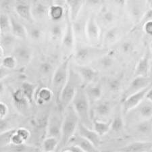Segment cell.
<instances>
[{"label":"cell","instance_id":"obj_1","mask_svg":"<svg viewBox=\"0 0 152 152\" xmlns=\"http://www.w3.org/2000/svg\"><path fill=\"white\" fill-rule=\"evenodd\" d=\"M107 53L108 50L102 47H96L88 43H77L72 59L75 64L77 65H90Z\"/></svg>","mask_w":152,"mask_h":152},{"label":"cell","instance_id":"obj_2","mask_svg":"<svg viewBox=\"0 0 152 152\" xmlns=\"http://www.w3.org/2000/svg\"><path fill=\"white\" fill-rule=\"evenodd\" d=\"M80 119L72 105L68 106L64 112V120L62 127V135L58 150L62 151L66 148L68 143L77 131Z\"/></svg>","mask_w":152,"mask_h":152},{"label":"cell","instance_id":"obj_3","mask_svg":"<svg viewBox=\"0 0 152 152\" xmlns=\"http://www.w3.org/2000/svg\"><path fill=\"white\" fill-rule=\"evenodd\" d=\"M82 87H83V84L81 78L70 64L69 77L66 84L61 93L60 102L58 105V108L64 112V110L72 104L77 91Z\"/></svg>","mask_w":152,"mask_h":152},{"label":"cell","instance_id":"obj_4","mask_svg":"<svg viewBox=\"0 0 152 152\" xmlns=\"http://www.w3.org/2000/svg\"><path fill=\"white\" fill-rule=\"evenodd\" d=\"M71 105L77 112L80 119V122L88 128L93 129L91 106L84 87H80L77 91Z\"/></svg>","mask_w":152,"mask_h":152},{"label":"cell","instance_id":"obj_5","mask_svg":"<svg viewBox=\"0 0 152 152\" xmlns=\"http://www.w3.org/2000/svg\"><path fill=\"white\" fill-rule=\"evenodd\" d=\"M71 59H72V55L66 57L64 60L56 68L51 78V90L54 94L57 105L60 102L61 93L66 84L69 77Z\"/></svg>","mask_w":152,"mask_h":152},{"label":"cell","instance_id":"obj_6","mask_svg":"<svg viewBox=\"0 0 152 152\" xmlns=\"http://www.w3.org/2000/svg\"><path fill=\"white\" fill-rule=\"evenodd\" d=\"M86 37L88 44L100 47L99 45L102 43V40L101 26L94 13L90 14L88 18L86 27Z\"/></svg>","mask_w":152,"mask_h":152},{"label":"cell","instance_id":"obj_7","mask_svg":"<svg viewBox=\"0 0 152 152\" xmlns=\"http://www.w3.org/2000/svg\"><path fill=\"white\" fill-rule=\"evenodd\" d=\"M66 23V28L64 35L62 43H61V47L66 57L70 56L74 53L75 46H76V38L73 29L72 22L70 18L68 10L66 6V11L65 16Z\"/></svg>","mask_w":152,"mask_h":152},{"label":"cell","instance_id":"obj_8","mask_svg":"<svg viewBox=\"0 0 152 152\" xmlns=\"http://www.w3.org/2000/svg\"><path fill=\"white\" fill-rule=\"evenodd\" d=\"M64 120V112L58 107V110L49 115L46 137H52L60 141Z\"/></svg>","mask_w":152,"mask_h":152},{"label":"cell","instance_id":"obj_9","mask_svg":"<svg viewBox=\"0 0 152 152\" xmlns=\"http://www.w3.org/2000/svg\"><path fill=\"white\" fill-rule=\"evenodd\" d=\"M72 67L81 78L83 87L92 83H97L99 72L90 65L80 66L75 64L74 65H72Z\"/></svg>","mask_w":152,"mask_h":152},{"label":"cell","instance_id":"obj_10","mask_svg":"<svg viewBox=\"0 0 152 152\" xmlns=\"http://www.w3.org/2000/svg\"><path fill=\"white\" fill-rule=\"evenodd\" d=\"M12 56L16 58L18 65L24 66L28 65L33 59V50L26 44L18 43L12 51Z\"/></svg>","mask_w":152,"mask_h":152},{"label":"cell","instance_id":"obj_11","mask_svg":"<svg viewBox=\"0 0 152 152\" xmlns=\"http://www.w3.org/2000/svg\"><path fill=\"white\" fill-rule=\"evenodd\" d=\"M152 85L151 79L149 77H135L132 81L130 83L127 89L125 90L122 96V102L126 99L127 97L131 96V95L141 91L149 86Z\"/></svg>","mask_w":152,"mask_h":152},{"label":"cell","instance_id":"obj_12","mask_svg":"<svg viewBox=\"0 0 152 152\" xmlns=\"http://www.w3.org/2000/svg\"><path fill=\"white\" fill-rule=\"evenodd\" d=\"M89 15L88 16L85 12H81L77 19L72 23L73 29L76 38V43H87L86 37V27Z\"/></svg>","mask_w":152,"mask_h":152},{"label":"cell","instance_id":"obj_13","mask_svg":"<svg viewBox=\"0 0 152 152\" xmlns=\"http://www.w3.org/2000/svg\"><path fill=\"white\" fill-rule=\"evenodd\" d=\"M151 86L152 85L141 91L131 95V96H129L126 99H124V101H122V112H123V114H126L131 112V110L137 108L143 102L144 99H145L147 93H148Z\"/></svg>","mask_w":152,"mask_h":152},{"label":"cell","instance_id":"obj_14","mask_svg":"<svg viewBox=\"0 0 152 152\" xmlns=\"http://www.w3.org/2000/svg\"><path fill=\"white\" fill-rule=\"evenodd\" d=\"M31 12L34 21L40 23L49 18V12L51 5L44 1H32Z\"/></svg>","mask_w":152,"mask_h":152},{"label":"cell","instance_id":"obj_15","mask_svg":"<svg viewBox=\"0 0 152 152\" xmlns=\"http://www.w3.org/2000/svg\"><path fill=\"white\" fill-rule=\"evenodd\" d=\"M93 106L94 108L91 109L92 120L96 119L104 121V118H107L112 112V104L107 100L100 99Z\"/></svg>","mask_w":152,"mask_h":152},{"label":"cell","instance_id":"obj_16","mask_svg":"<svg viewBox=\"0 0 152 152\" xmlns=\"http://www.w3.org/2000/svg\"><path fill=\"white\" fill-rule=\"evenodd\" d=\"M14 10L19 18L28 24H33L34 21L31 12V2L27 1H16L14 2Z\"/></svg>","mask_w":152,"mask_h":152},{"label":"cell","instance_id":"obj_17","mask_svg":"<svg viewBox=\"0 0 152 152\" xmlns=\"http://www.w3.org/2000/svg\"><path fill=\"white\" fill-rule=\"evenodd\" d=\"M100 26L112 27V24L116 21V16L113 10H112L106 5L101 6L96 16Z\"/></svg>","mask_w":152,"mask_h":152},{"label":"cell","instance_id":"obj_18","mask_svg":"<svg viewBox=\"0 0 152 152\" xmlns=\"http://www.w3.org/2000/svg\"><path fill=\"white\" fill-rule=\"evenodd\" d=\"M66 28V23L65 18L64 22L63 20L60 22H53L48 31V35L51 41L56 43H62Z\"/></svg>","mask_w":152,"mask_h":152},{"label":"cell","instance_id":"obj_19","mask_svg":"<svg viewBox=\"0 0 152 152\" xmlns=\"http://www.w3.org/2000/svg\"><path fill=\"white\" fill-rule=\"evenodd\" d=\"M66 11V1H54L50 8L49 18L52 22L62 21V18H65Z\"/></svg>","mask_w":152,"mask_h":152},{"label":"cell","instance_id":"obj_20","mask_svg":"<svg viewBox=\"0 0 152 152\" xmlns=\"http://www.w3.org/2000/svg\"><path fill=\"white\" fill-rule=\"evenodd\" d=\"M77 132L80 136L84 137L85 139H87L91 143L94 144L97 148H99L100 145H101V137L94 129L88 128L87 126L82 124L80 122L78 126Z\"/></svg>","mask_w":152,"mask_h":152},{"label":"cell","instance_id":"obj_21","mask_svg":"<svg viewBox=\"0 0 152 152\" xmlns=\"http://www.w3.org/2000/svg\"><path fill=\"white\" fill-rule=\"evenodd\" d=\"M69 145L77 146L85 152H101L94 144L80 136L79 134L77 133V132L70 139L67 146Z\"/></svg>","mask_w":152,"mask_h":152},{"label":"cell","instance_id":"obj_22","mask_svg":"<svg viewBox=\"0 0 152 152\" xmlns=\"http://www.w3.org/2000/svg\"><path fill=\"white\" fill-rule=\"evenodd\" d=\"M84 89L91 107L101 99L103 94V88L100 83H92L86 86Z\"/></svg>","mask_w":152,"mask_h":152},{"label":"cell","instance_id":"obj_23","mask_svg":"<svg viewBox=\"0 0 152 152\" xmlns=\"http://www.w3.org/2000/svg\"><path fill=\"white\" fill-rule=\"evenodd\" d=\"M11 22V33L18 40L28 39V33L25 24L16 19L14 16H10Z\"/></svg>","mask_w":152,"mask_h":152},{"label":"cell","instance_id":"obj_24","mask_svg":"<svg viewBox=\"0 0 152 152\" xmlns=\"http://www.w3.org/2000/svg\"><path fill=\"white\" fill-rule=\"evenodd\" d=\"M152 149L151 141H134L120 148L118 152H150Z\"/></svg>","mask_w":152,"mask_h":152},{"label":"cell","instance_id":"obj_25","mask_svg":"<svg viewBox=\"0 0 152 152\" xmlns=\"http://www.w3.org/2000/svg\"><path fill=\"white\" fill-rule=\"evenodd\" d=\"M121 33L119 28L117 26H112L107 28L102 36V47L106 49L108 46L116 43L121 36Z\"/></svg>","mask_w":152,"mask_h":152},{"label":"cell","instance_id":"obj_26","mask_svg":"<svg viewBox=\"0 0 152 152\" xmlns=\"http://www.w3.org/2000/svg\"><path fill=\"white\" fill-rule=\"evenodd\" d=\"M67 8L68 10L70 18L71 21L75 22L77 19L78 16L81 13L85 4V1L79 0H67L66 1Z\"/></svg>","mask_w":152,"mask_h":152},{"label":"cell","instance_id":"obj_27","mask_svg":"<svg viewBox=\"0 0 152 152\" xmlns=\"http://www.w3.org/2000/svg\"><path fill=\"white\" fill-rule=\"evenodd\" d=\"M114 64V60L109 52L106 54L102 56L101 58L97 59L95 62H93L92 67L94 68L98 72L99 71L107 70L113 66Z\"/></svg>","mask_w":152,"mask_h":152},{"label":"cell","instance_id":"obj_28","mask_svg":"<svg viewBox=\"0 0 152 152\" xmlns=\"http://www.w3.org/2000/svg\"><path fill=\"white\" fill-rule=\"evenodd\" d=\"M27 30L28 38L34 42L40 43L45 38V32L43 29L37 24H28L25 25Z\"/></svg>","mask_w":152,"mask_h":152},{"label":"cell","instance_id":"obj_29","mask_svg":"<svg viewBox=\"0 0 152 152\" xmlns=\"http://www.w3.org/2000/svg\"><path fill=\"white\" fill-rule=\"evenodd\" d=\"M54 97L51 89L48 87H41L37 89L35 95V102L38 105H44L50 102Z\"/></svg>","mask_w":152,"mask_h":152},{"label":"cell","instance_id":"obj_30","mask_svg":"<svg viewBox=\"0 0 152 152\" xmlns=\"http://www.w3.org/2000/svg\"><path fill=\"white\" fill-rule=\"evenodd\" d=\"M17 40L18 39L16 38L12 33L1 34V47L6 56V51L11 52L12 53L14 48L17 45Z\"/></svg>","mask_w":152,"mask_h":152},{"label":"cell","instance_id":"obj_31","mask_svg":"<svg viewBox=\"0 0 152 152\" xmlns=\"http://www.w3.org/2000/svg\"><path fill=\"white\" fill-rule=\"evenodd\" d=\"M41 149L35 146L27 145L26 143L20 145L10 144L1 148V152H40Z\"/></svg>","mask_w":152,"mask_h":152},{"label":"cell","instance_id":"obj_32","mask_svg":"<svg viewBox=\"0 0 152 152\" xmlns=\"http://www.w3.org/2000/svg\"><path fill=\"white\" fill-rule=\"evenodd\" d=\"M149 70V56L148 52L143 57H142L137 62L135 70H134V77H148Z\"/></svg>","mask_w":152,"mask_h":152},{"label":"cell","instance_id":"obj_33","mask_svg":"<svg viewBox=\"0 0 152 152\" xmlns=\"http://www.w3.org/2000/svg\"><path fill=\"white\" fill-rule=\"evenodd\" d=\"M12 97L14 105L19 110H26L28 105L30 104L20 88L13 92Z\"/></svg>","mask_w":152,"mask_h":152},{"label":"cell","instance_id":"obj_34","mask_svg":"<svg viewBox=\"0 0 152 152\" xmlns=\"http://www.w3.org/2000/svg\"><path fill=\"white\" fill-rule=\"evenodd\" d=\"M112 119L107 121H98L93 119V129L99 134L100 137L105 135L111 130Z\"/></svg>","mask_w":152,"mask_h":152},{"label":"cell","instance_id":"obj_35","mask_svg":"<svg viewBox=\"0 0 152 152\" xmlns=\"http://www.w3.org/2000/svg\"><path fill=\"white\" fill-rule=\"evenodd\" d=\"M20 89L23 91L29 104H32L33 102H35V93L38 89L37 85L30 82H23Z\"/></svg>","mask_w":152,"mask_h":152},{"label":"cell","instance_id":"obj_36","mask_svg":"<svg viewBox=\"0 0 152 152\" xmlns=\"http://www.w3.org/2000/svg\"><path fill=\"white\" fill-rule=\"evenodd\" d=\"M60 141L52 137H46L41 143V149L43 152L56 151L58 149Z\"/></svg>","mask_w":152,"mask_h":152},{"label":"cell","instance_id":"obj_37","mask_svg":"<svg viewBox=\"0 0 152 152\" xmlns=\"http://www.w3.org/2000/svg\"><path fill=\"white\" fill-rule=\"evenodd\" d=\"M137 108L142 121L152 118V103L143 102Z\"/></svg>","mask_w":152,"mask_h":152},{"label":"cell","instance_id":"obj_38","mask_svg":"<svg viewBox=\"0 0 152 152\" xmlns=\"http://www.w3.org/2000/svg\"><path fill=\"white\" fill-rule=\"evenodd\" d=\"M136 130L139 133L143 135L149 136L152 134V118L144 120L136 125Z\"/></svg>","mask_w":152,"mask_h":152},{"label":"cell","instance_id":"obj_39","mask_svg":"<svg viewBox=\"0 0 152 152\" xmlns=\"http://www.w3.org/2000/svg\"><path fill=\"white\" fill-rule=\"evenodd\" d=\"M0 31L1 34L11 33V22L8 14L1 12L0 14Z\"/></svg>","mask_w":152,"mask_h":152},{"label":"cell","instance_id":"obj_40","mask_svg":"<svg viewBox=\"0 0 152 152\" xmlns=\"http://www.w3.org/2000/svg\"><path fill=\"white\" fill-rule=\"evenodd\" d=\"M141 6L138 1H134L131 3V7L129 8L130 14L137 21H141L145 13H143V9H141Z\"/></svg>","mask_w":152,"mask_h":152},{"label":"cell","instance_id":"obj_41","mask_svg":"<svg viewBox=\"0 0 152 152\" xmlns=\"http://www.w3.org/2000/svg\"><path fill=\"white\" fill-rule=\"evenodd\" d=\"M124 126V124L122 114L121 112H118L115 115L113 119H112L111 130L115 133H118V132H121L123 130Z\"/></svg>","mask_w":152,"mask_h":152},{"label":"cell","instance_id":"obj_42","mask_svg":"<svg viewBox=\"0 0 152 152\" xmlns=\"http://www.w3.org/2000/svg\"><path fill=\"white\" fill-rule=\"evenodd\" d=\"M16 131V129H13L9 131L1 133L0 134V145L1 148H4L8 145L11 144L12 137L15 134Z\"/></svg>","mask_w":152,"mask_h":152},{"label":"cell","instance_id":"obj_43","mask_svg":"<svg viewBox=\"0 0 152 152\" xmlns=\"http://www.w3.org/2000/svg\"><path fill=\"white\" fill-rule=\"evenodd\" d=\"M1 66L8 70H13L18 66V62L13 56H7L1 60Z\"/></svg>","mask_w":152,"mask_h":152},{"label":"cell","instance_id":"obj_44","mask_svg":"<svg viewBox=\"0 0 152 152\" xmlns=\"http://www.w3.org/2000/svg\"><path fill=\"white\" fill-rule=\"evenodd\" d=\"M106 87L110 91H118L121 87V80L117 77H109L106 80Z\"/></svg>","mask_w":152,"mask_h":152},{"label":"cell","instance_id":"obj_45","mask_svg":"<svg viewBox=\"0 0 152 152\" xmlns=\"http://www.w3.org/2000/svg\"><path fill=\"white\" fill-rule=\"evenodd\" d=\"M53 68L52 64L49 62H43L41 63L40 65H39V72H40L41 75L44 76L50 75L51 72L53 74L55 70L53 71Z\"/></svg>","mask_w":152,"mask_h":152},{"label":"cell","instance_id":"obj_46","mask_svg":"<svg viewBox=\"0 0 152 152\" xmlns=\"http://www.w3.org/2000/svg\"><path fill=\"white\" fill-rule=\"evenodd\" d=\"M16 133L21 137L22 139L25 142L27 141L31 137V132L28 129L24 128V127H19L16 129Z\"/></svg>","mask_w":152,"mask_h":152},{"label":"cell","instance_id":"obj_47","mask_svg":"<svg viewBox=\"0 0 152 152\" xmlns=\"http://www.w3.org/2000/svg\"><path fill=\"white\" fill-rule=\"evenodd\" d=\"M151 21H152V10L149 9L148 10H147L145 12L143 18H142V19L140 21V25L142 26V27H143L145 24Z\"/></svg>","mask_w":152,"mask_h":152},{"label":"cell","instance_id":"obj_48","mask_svg":"<svg viewBox=\"0 0 152 152\" xmlns=\"http://www.w3.org/2000/svg\"><path fill=\"white\" fill-rule=\"evenodd\" d=\"M8 107L4 102H0V119L6 118L8 114Z\"/></svg>","mask_w":152,"mask_h":152},{"label":"cell","instance_id":"obj_49","mask_svg":"<svg viewBox=\"0 0 152 152\" xmlns=\"http://www.w3.org/2000/svg\"><path fill=\"white\" fill-rule=\"evenodd\" d=\"M143 28L146 34H148V35L152 36V21L145 24Z\"/></svg>","mask_w":152,"mask_h":152},{"label":"cell","instance_id":"obj_50","mask_svg":"<svg viewBox=\"0 0 152 152\" xmlns=\"http://www.w3.org/2000/svg\"><path fill=\"white\" fill-rule=\"evenodd\" d=\"M64 149H68V150H70L72 152H85L81 149L80 148H78L77 146L75 145H69L67 146L66 148H65Z\"/></svg>","mask_w":152,"mask_h":152},{"label":"cell","instance_id":"obj_51","mask_svg":"<svg viewBox=\"0 0 152 152\" xmlns=\"http://www.w3.org/2000/svg\"><path fill=\"white\" fill-rule=\"evenodd\" d=\"M122 50H123L124 52H128V51H129L131 49V43H128V42L124 43L123 44H122Z\"/></svg>","mask_w":152,"mask_h":152},{"label":"cell","instance_id":"obj_52","mask_svg":"<svg viewBox=\"0 0 152 152\" xmlns=\"http://www.w3.org/2000/svg\"><path fill=\"white\" fill-rule=\"evenodd\" d=\"M145 99L149 102L152 103V86L150 87V89H149L148 93H147L145 95Z\"/></svg>","mask_w":152,"mask_h":152},{"label":"cell","instance_id":"obj_53","mask_svg":"<svg viewBox=\"0 0 152 152\" xmlns=\"http://www.w3.org/2000/svg\"><path fill=\"white\" fill-rule=\"evenodd\" d=\"M148 5L149 6V9L152 10V1H148Z\"/></svg>","mask_w":152,"mask_h":152},{"label":"cell","instance_id":"obj_54","mask_svg":"<svg viewBox=\"0 0 152 152\" xmlns=\"http://www.w3.org/2000/svg\"><path fill=\"white\" fill-rule=\"evenodd\" d=\"M61 152H72V151H70V150H68V149H63Z\"/></svg>","mask_w":152,"mask_h":152},{"label":"cell","instance_id":"obj_55","mask_svg":"<svg viewBox=\"0 0 152 152\" xmlns=\"http://www.w3.org/2000/svg\"><path fill=\"white\" fill-rule=\"evenodd\" d=\"M150 48H151V52H152V41H151V44H150Z\"/></svg>","mask_w":152,"mask_h":152},{"label":"cell","instance_id":"obj_56","mask_svg":"<svg viewBox=\"0 0 152 152\" xmlns=\"http://www.w3.org/2000/svg\"><path fill=\"white\" fill-rule=\"evenodd\" d=\"M40 152H43V151H41H41H40ZM51 152H56V151H51Z\"/></svg>","mask_w":152,"mask_h":152},{"label":"cell","instance_id":"obj_57","mask_svg":"<svg viewBox=\"0 0 152 152\" xmlns=\"http://www.w3.org/2000/svg\"><path fill=\"white\" fill-rule=\"evenodd\" d=\"M116 152H118V151H116Z\"/></svg>","mask_w":152,"mask_h":152}]
</instances>
